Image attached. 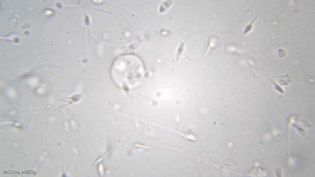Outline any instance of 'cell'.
Returning <instances> with one entry per match:
<instances>
[{"label":"cell","instance_id":"obj_1","mask_svg":"<svg viewBox=\"0 0 315 177\" xmlns=\"http://www.w3.org/2000/svg\"><path fill=\"white\" fill-rule=\"evenodd\" d=\"M185 50V44L184 42L181 43L178 47L177 51L175 55L174 63L173 66V69L175 68L177 63L181 60Z\"/></svg>","mask_w":315,"mask_h":177},{"label":"cell","instance_id":"obj_2","mask_svg":"<svg viewBox=\"0 0 315 177\" xmlns=\"http://www.w3.org/2000/svg\"><path fill=\"white\" fill-rule=\"evenodd\" d=\"M259 17V16H257L256 18H254V19H253V21H251L249 25H247V26L245 28V31H244V34H246L248 33L250 31H251L252 29H253V24L254 22L256 20L258 17Z\"/></svg>","mask_w":315,"mask_h":177}]
</instances>
